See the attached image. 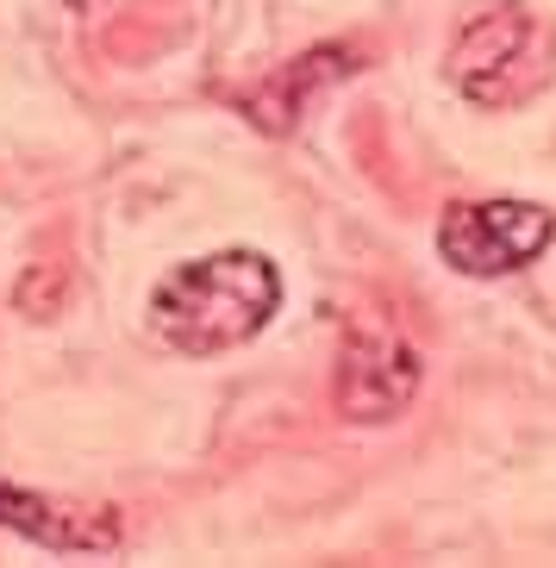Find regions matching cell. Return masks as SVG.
Here are the masks:
<instances>
[{"label": "cell", "mask_w": 556, "mask_h": 568, "mask_svg": "<svg viewBox=\"0 0 556 568\" xmlns=\"http://www.w3.org/2000/svg\"><path fill=\"white\" fill-rule=\"evenodd\" d=\"M282 313V268L263 251H213L169 268L151 294V325L169 351L220 356L251 344Z\"/></svg>", "instance_id": "1"}, {"label": "cell", "mask_w": 556, "mask_h": 568, "mask_svg": "<svg viewBox=\"0 0 556 568\" xmlns=\"http://www.w3.org/2000/svg\"><path fill=\"white\" fill-rule=\"evenodd\" d=\"M425 356L388 318H356L337 351V413L351 425H388L419 400Z\"/></svg>", "instance_id": "2"}, {"label": "cell", "mask_w": 556, "mask_h": 568, "mask_svg": "<svg viewBox=\"0 0 556 568\" xmlns=\"http://www.w3.org/2000/svg\"><path fill=\"white\" fill-rule=\"evenodd\" d=\"M544 57H550V38H544L538 19L519 13V7H501V13H482L456 38L451 82L482 106H506V101H525L550 75Z\"/></svg>", "instance_id": "3"}, {"label": "cell", "mask_w": 556, "mask_h": 568, "mask_svg": "<svg viewBox=\"0 0 556 568\" xmlns=\"http://www.w3.org/2000/svg\"><path fill=\"white\" fill-rule=\"evenodd\" d=\"M556 237V213L538 201H475L451 206L438 225V256L456 275H513V268L538 263Z\"/></svg>", "instance_id": "4"}, {"label": "cell", "mask_w": 556, "mask_h": 568, "mask_svg": "<svg viewBox=\"0 0 556 568\" xmlns=\"http://www.w3.org/2000/svg\"><path fill=\"white\" fill-rule=\"evenodd\" d=\"M0 525L44 544V550H69V556L119 550V537H125L113 506H69V500L32 494V487H7V481H0Z\"/></svg>", "instance_id": "5"}, {"label": "cell", "mask_w": 556, "mask_h": 568, "mask_svg": "<svg viewBox=\"0 0 556 568\" xmlns=\"http://www.w3.org/2000/svg\"><path fill=\"white\" fill-rule=\"evenodd\" d=\"M69 7H75V13H94V7H101V0H69Z\"/></svg>", "instance_id": "6"}]
</instances>
